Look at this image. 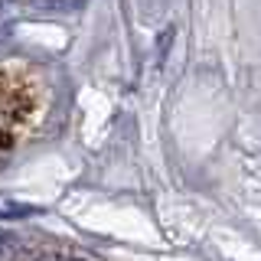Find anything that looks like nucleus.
Segmentation results:
<instances>
[{
  "label": "nucleus",
  "mask_w": 261,
  "mask_h": 261,
  "mask_svg": "<svg viewBox=\"0 0 261 261\" xmlns=\"http://www.w3.org/2000/svg\"><path fill=\"white\" fill-rule=\"evenodd\" d=\"M10 255H13V242L7 239V235H0V261L10 258Z\"/></svg>",
  "instance_id": "1"
},
{
  "label": "nucleus",
  "mask_w": 261,
  "mask_h": 261,
  "mask_svg": "<svg viewBox=\"0 0 261 261\" xmlns=\"http://www.w3.org/2000/svg\"><path fill=\"white\" fill-rule=\"evenodd\" d=\"M49 261H79V258H49Z\"/></svg>",
  "instance_id": "2"
}]
</instances>
